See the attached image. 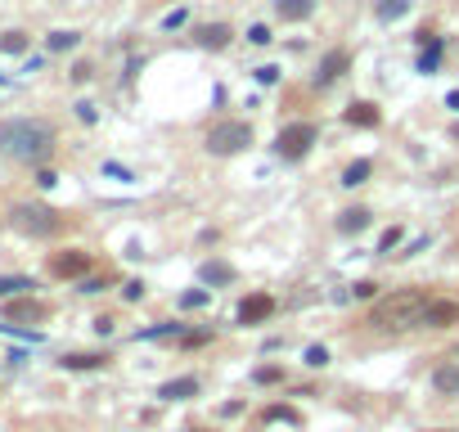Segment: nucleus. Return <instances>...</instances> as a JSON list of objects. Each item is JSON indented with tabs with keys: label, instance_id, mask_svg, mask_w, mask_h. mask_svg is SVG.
Returning a JSON list of instances; mask_svg holds the SVG:
<instances>
[{
	"label": "nucleus",
	"instance_id": "nucleus-1",
	"mask_svg": "<svg viewBox=\"0 0 459 432\" xmlns=\"http://www.w3.org/2000/svg\"><path fill=\"white\" fill-rule=\"evenodd\" d=\"M0 149L18 163H45L50 149H54V127L36 117H14L0 122Z\"/></svg>",
	"mask_w": 459,
	"mask_h": 432
},
{
	"label": "nucleus",
	"instance_id": "nucleus-2",
	"mask_svg": "<svg viewBox=\"0 0 459 432\" xmlns=\"http://www.w3.org/2000/svg\"><path fill=\"white\" fill-rule=\"evenodd\" d=\"M432 298H437V293H428V288H396V293H388V298L374 302L369 325H374V329H392V333L419 329V320H424Z\"/></svg>",
	"mask_w": 459,
	"mask_h": 432
},
{
	"label": "nucleus",
	"instance_id": "nucleus-3",
	"mask_svg": "<svg viewBox=\"0 0 459 432\" xmlns=\"http://www.w3.org/2000/svg\"><path fill=\"white\" fill-rule=\"evenodd\" d=\"M9 226L18 234H28V239H54V234L68 230V221H64V212H54L45 203H14L9 207Z\"/></svg>",
	"mask_w": 459,
	"mask_h": 432
},
{
	"label": "nucleus",
	"instance_id": "nucleus-4",
	"mask_svg": "<svg viewBox=\"0 0 459 432\" xmlns=\"http://www.w3.org/2000/svg\"><path fill=\"white\" fill-rule=\"evenodd\" d=\"M248 144H252V122H243V117H226V122H216V127L207 131L203 149L212 153V158H234V153H243Z\"/></svg>",
	"mask_w": 459,
	"mask_h": 432
},
{
	"label": "nucleus",
	"instance_id": "nucleus-5",
	"mask_svg": "<svg viewBox=\"0 0 459 432\" xmlns=\"http://www.w3.org/2000/svg\"><path fill=\"white\" fill-rule=\"evenodd\" d=\"M320 140V127L315 122H289L279 135H275V153L284 163H302L306 153H311V144Z\"/></svg>",
	"mask_w": 459,
	"mask_h": 432
},
{
	"label": "nucleus",
	"instance_id": "nucleus-6",
	"mask_svg": "<svg viewBox=\"0 0 459 432\" xmlns=\"http://www.w3.org/2000/svg\"><path fill=\"white\" fill-rule=\"evenodd\" d=\"M86 270H91V252H81V248H68V252L50 257V275L54 279H81Z\"/></svg>",
	"mask_w": 459,
	"mask_h": 432
},
{
	"label": "nucleus",
	"instance_id": "nucleus-7",
	"mask_svg": "<svg viewBox=\"0 0 459 432\" xmlns=\"http://www.w3.org/2000/svg\"><path fill=\"white\" fill-rule=\"evenodd\" d=\"M451 325H459V302L432 298L428 311H424V320H419V329H451Z\"/></svg>",
	"mask_w": 459,
	"mask_h": 432
},
{
	"label": "nucleus",
	"instance_id": "nucleus-8",
	"mask_svg": "<svg viewBox=\"0 0 459 432\" xmlns=\"http://www.w3.org/2000/svg\"><path fill=\"white\" fill-rule=\"evenodd\" d=\"M270 315H275V298L270 293H248L239 302V325H266Z\"/></svg>",
	"mask_w": 459,
	"mask_h": 432
},
{
	"label": "nucleus",
	"instance_id": "nucleus-9",
	"mask_svg": "<svg viewBox=\"0 0 459 432\" xmlns=\"http://www.w3.org/2000/svg\"><path fill=\"white\" fill-rule=\"evenodd\" d=\"M347 68H351V50H329L325 59H320V68H315V86H333L338 77H347Z\"/></svg>",
	"mask_w": 459,
	"mask_h": 432
},
{
	"label": "nucleus",
	"instance_id": "nucleus-10",
	"mask_svg": "<svg viewBox=\"0 0 459 432\" xmlns=\"http://www.w3.org/2000/svg\"><path fill=\"white\" fill-rule=\"evenodd\" d=\"M230 41H234L230 23H203V28H194V45L198 50H226Z\"/></svg>",
	"mask_w": 459,
	"mask_h": 432
},
{
	"label": "nucleus",
	"instance_id": "nucleus-11",
	"mask_svg": "<svg viewBox=\"0 0 459 432\" xmlns=\"http://www.w3.org/2000/svg\"><path fill=\"white\" fill-rule=\"evenodd\" d=\"M347 127H356V131H374L383 113H378V104H369V100H356V104H347V113H342Z\"/></svg>",
	"mask_w": 459,
	"mask_h": 432
},
{
	"label": "nucleus",
	"instance_id": "nucleus-12",
	"mask_svg": "<svg viewBox=\"0 0 459 432\" xmlns=\"http://www.w3.org/2000/svg\"><path fill=\"white\" fill-rule=\"evenodd\" d=\"M369 221H374L369 207H342L333 226H338V234H361V230H369Z\"/></svg>",
	"mask_w": 459,
	"mask_h": 432
},
{
	"label": "nucleus",
	"instance_id": "nucleus-13",
	"mask_svg": "<svg viewBox=\"0 0 459 432\" xmlns=\"http://www.w3.org/2000/svg\"><path fill=\"white\" fill-rule=\"evenodd\" d=\"M275 14L279 23H306L315 14V0H275Z\"/></svg>",
	"mask_w": 459,
	"mask_h": 432
},
{
	"label": "nucleus",
	"instance_id": "nucleus-14",
	"mask_svg": "<svg viewBox=\"0 0 459 432\" xmlns=\"http://www.w3.org/2000/svg\"><path fill=\"white\" fill-rule=\"evenodd\" d=\"M194 392H198V378H171V383L158 387V397L163 401H190Z\"/></svg>",
	"mask_w": 459,
	"mask_h": 432
},
{
	"label": "nucleus",
	"instance_id": "nucleus-15",
	"mask_svg": "<svg viewBox=\"0 0 459 432\" xmlns=\"http://www.w3.org/2000/svg\"><path fill=\"white\" fill-rule=\"evenodd\" d=\"M432 387L446 392V397H455V392H459V365H451V361L437 365V369H432Z\"/></svg>",
	"mask_w": 459,
	"mask_h": 432
},
{
	"label": "nucleus",
	"instance_id": "nucleus-16",
	"mask_svg": "<svg viewBox=\"0 0 459 432\" xmlns=\"http://www.w3.org/2000/svg\"><path fill=\"white\" fill-rule=\"evenodd\" d=\"M59 365H64V369H99V365H108V356L104 351H72Z\"/></svg>",
	"mask_w": 459,
	"mask_h": 432
},
{
	"label": "nucleus",
	"instance_id": "nucleus-17",
	"mask_svg": "<svg viewBox=\"0 0 459 432\" xmlns=\"http://www.w3.org/2000/svg\"><path fill=\"white\" fill-rule=\"evenodd\" d=\"M9 320H45V302H36V298L9 302Z\"/></svg>",
	"mask_w": 459,
	"mask_h": 432
},
{
	"label": "nucleus",
	"instance_id": "nucleus-18",
	"mask_svg": "<svg viewBox=\"0 0 459 432\" xmlns=\"http://www.w3.org/2000/svg\"><path fill=\"white\" fill-rule=\"evenodd\" d=\"M369 171H374V163H369V158H361V163H351V167L342 171V185H347V189H356V185L369 180Z\"/></svg>",
	"mask_w": 459,
	"mask_h": 432
},
{
	"label": "nucleus",
	"instance_id": "nucleus-19",
	"mask_svg": "<svg viewBox=\"0 0 459 432\" xmlns=\"http://www.w3.org/2000/svg\"><path fill=\"white\" fill-rule=\"evenodd\" d=\"M203 279H207V284H230V279H234V266H226V262H207V266H203Z\"/></svg>",
	"mask_w": 459,
	"mask_h": 432
},
{
	"label": "nucleus",
	"instance_id": "nucleus-20",
	"mask_svg": "<svg viewBox=\"0 0 459 432\" xmlns=\"http://www.w3.org/2000/svg\"><path fill=\"white\" fill-rule=\"evenodd\" d=\"M262 419H266V424H275V419H284V424H297V410H293V405H266Z\"/></svg>",
	"mask_w": 459,
	"mask_h": 432
},
{
	"label": "nucleus",
	"instance_id": "nucleus-21",
	"mask_svg": "<svg viewBox=\"0 0 459 432\" xmlns=\"http://www.w3.org/2000/svg\"><path fill=\"white\" fill-rule=\"evenodd\" d=\"M0 50H5V54H23V50H28V36H23V32H5V36H0Z\"/></svg>",
	"mask_w": 459,
	"mask_h": 432
},
{
	"label": "nucleus",
	"instance_id": "nucleus-22",
	"mask_svg": "<svg viewBox=\"0 0 459 432\" xmlns=\"http://www.w3.org/2000/svg\"><path fill=\"white\" fill-rule=\"evenodd\" d=\"M252 383H262V387H270V383H284V369H279V365H262V369L252 374Z\"/></svg>",
	"mask_w": 459,
	"mask_h": 432
},
{
	"label": "nucleus",
	"instance_id": "nucleus-23",
	"mask_svg": "<svg viewBox=\"0 0 459 432\" xmlns=\"http://www.w3.org/2000/svg\"><path fill=\"white\" fill-rule=\"evenodd\" d=\"M77 41H81V32H54L50 36V50H72Z\"/></svg>",
	"mask_w": 459,
	"mask_h": 432
},
{
	"label": "nucleus",
	"instance_id": "nucleus-24",
	"mask_svg": "<svg viewBox=\"0 0 459 432\" xmlns=\"http://www.w3.org/2000/svg\"><path fill=\"white\" fill-rule=\"evenodd\" d=\"M28 288H32V279H23V275L0 279V298H9V293H28Z\"/></svg>",
	"mask_w": 459,
	"mask_h": 432
},
{
	"label": "nucleus",
	"instance_id": "nucleus-25",
	"mask_svg": "<svg viewBox=\"0 0 459 432\" xmlns=\"http://www.w3.org/2000/svg\"><path fill=\"white\" fill-rule=\"evenodd\" d=\"M306 365H311V369H325V365H329V351H325V347H306Z\"/></svg>",
	"mask_w": 459,
	"mask_h": 432
},
{
	"label": "nucleus",
	"instance_id": "nucleus-26",
	"mask_svg": "<svg viewBox=\"0 0 459 432\" xmlns=\"http://www.w3.org/2000/svg\"><path fill=\"white\" fill-rule=\"evenodd\" d=\"M405 14V0H388V5H378V18H401Z\"/></svg>",
	"mask_w": 459,
	"mask_h": 432
},
{
	"label": "nucleus",
	"instance_id": "nucleus-27",
	"mask_svg": "<svg viewBox=\"0 0 459 432\" xmlns=\"http://www.w3.org/2000/svg\"><path fill=\"white\" fill-rule=\"evenodd\" d=\"M396 243H401V230H396V226H392V230H388V234H383V239H378V252H392V248H396Z\"/></svg>",
	"mask_w": 459,
	"mask_h": 432
},
{
	"label": "nucleus",
	"instance_id": "nucleus-28",
	"mask_svg": "<svg viewBox=\"0 0 459 432\" xmlns=\"http://www.w3.org/2000/svg\"><path fill=\"white\" fill-rule=\"evenodd\" d=\"M207 338H212V329H198V333H185V338H180V342H185V347H203V342H207Z\"/></svg>",
	"mask_w": 459,
	"mask_h": 432
},
{
	"label": "nucleus",
	"instance_id": "nucleus-29",
	"mask_svg": "<svg viewBox=\"0 0 459 432\" xmlns=\"http://www.w3.org/2000/svg\"><path fill=\"white\" fill-rule=\"evenodd\" d=\"M248 41H252V45H266V41H270V28H262V23H257V28H248Z\"/></svg>",
	"mask_w": 459,
	"mask_h": 432
},
{
	"label": "nucleus",
	"instance_id": "nucleus-30",
	"mask_svg": "<svg viewBox=\"0 0 459 432\" xmlns=\"http://www.w3.org/2000/svg\"><path fill=\"white\" fill-rule=\"evenodd\" d=\"M203 302H207V288H194V293L180 298V306H203Z\"/></svg>",
	"mask_w": 459,
	"mask_h": 432
},
{
	"label": "nucleus",
	"instance_id": "nucleus-31",
	"mask_svg": "<svg viewBox=\"0 0 459 432\" xmlns=\"http://www.w3.org/2000/svg\"><path fill=\"white\" fill-rule=\"evenodd\" d=\"M351 293H356V298H374V293H378V284H374V279H361Z\"/></svg>",
	"mask_w": 459,
	"mask_h": 432
},
{
	"label": "nucleus",
	"instance_id": "nucleus-32",
	"mask_svg": "<svg viewBox=\"0 0 459 432\" xmlns=\"http://www.w3.org/2000/svg\"><path fill=\"white\" fill-rule=\"evenodd\" d=\"M122 293H127V302H135V298H144V284H140V279H131Z\"/></svg>",
	"mask_w": 459,
	"mask_h": 432
},
{
	"label": "nucleus",
	"instance_id": "nucleus-33",
	"mask_svg": "<svg viewBox=\"0 0 459 432\" xmlns=\"http://www.w3.org/2000/svg\"><path fill=\"white\" fill-rule=\"evenodd\" d=\"M91 72H95L91 64H77V68H72V81H91Z\"/></svg>",
	"mask_w": 459,
	"mask_h": 432
},
{
	"label": "nucleus",
	"instance_id": "nucleus-34",
	"mask_svg": "<svg viewBox=\"0 0 459 432\" xmlns=\"http://www.w3.org/2000/svg\"><path fill=\"white\" fill-rule=\"evenodd\" d=\"M275 77H279V68H257V81H266V86H270Z\"/></svg>",
	"mask_w": 459,
	"mask_h": 432
},
{
	"label": "nucleus",
	"instance_id": "nucleus-35",
	"mask_svg": "<svg viewBox=\"0 0 459 432\" xmlns=\"http://www.w3.org/2000/svg\"><path fill=\"white\" fill-rule=\"evenodd\" d=\"M446 104H451L455 113H459V91H451V95H446Z\"/></svg>",
	"mask_w": 459,
	"mask_h": 432
},
{
	"label": "nucleus",
	"instance_id": "nucleus-36",
	"mask_svg": "<svg viewBox=\"0 0 459 432\" xmlns=\"http://www.w3.org/2000/svg\"><path fill=\"white\" fill-rule=\"evenodd\" d=\"M190 432H212V428H190Z\"/></svg>",
	"mask_w": 459,
	"mask_h": 432
}]
</instances>
